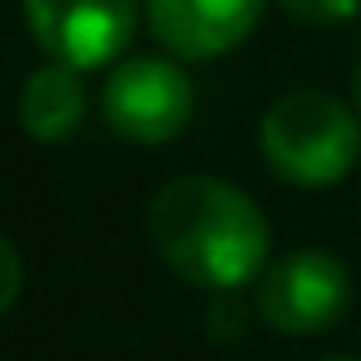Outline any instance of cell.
I'll use <instances>...</instances> for the list:
<instances>
[{
  "instance_id": "obj_1",
  "label": "cell",
  "mask_w": 361,
  "mask_h": 361,
  "mask_svg": "<svg viewBox=\"0 0 361 361\" xmlns=\"http://www.w3.org/2000/svg\"><path fill=\"white\" fill-rule=\"evenodd\" d=\"M149 241L190 287L236 292L264 274L269 218L241 185L218 176H176L149 200Z\"/></svg>"
},
{
  "instance_id": "obj_2",
  "label": "cell",
  "mask_w": 361,
  "mask_h": 361,
  "mask_svg": "<svg viewBox=\"0 0 361 361\" xmlns=\"http://www.w3.org/2000/svg\"><path fill=\"white\" fill-rule=\"evenodd\" d=\"M264 162L292 185H338L361 158V116L319 88L283 93L259 121Z\"/></svg>"
},
{
  "instance_id": "obj_3",
  "label": "cell",
  "mask_w": 361,
  "mask_h": 361,
  "mask_svg": "<svg viewBox=\"0 0 361 361\" xmlns=\"http://www.w3.org/2000/svg\"><path fill=\"white\" fill-rule=\"evenodd\" d=\"M255 310L269 329L292 338L324 334L352 310V274L329 250H292L259 274Z\"/></svg>"
},
{
  "instance_id": "obj_4",
  "label": "cell",
  "mask_w": 361,
  "mask_h": 361,
  "mask_svg": "<svg viewBox=\"0 0 361 361\" xmlns=\"http://www.w3.org/2000/svg\"><path fill=\"white\" fill-rule=\"evenodd\" d=\"M102 116L135 144H167L195 116V88L167 56H130L102 88Z\"/></svg>"
},
{
  "instance_id": "obj_5",
  "label": "cell",
  "mask_w": 361,
  "mask_h": 361,
  "mask_svg": "<svg viewBox=\"0 0 361 361\" xmlns=\"http://www.w3.org/2000/svg\"><path fill=\"white\" fill-rule=\"evenodd\" d=\"M23 19L56 65L97 70L130 47L139 0H23Z\"/></svg>"
},
{
  "instance_id": "obj_6",
  "label": "cell",
  "mask_w": 361,
  "mask_h": 361,
  "mask_svg": "<svg viewBox=\"0 0 361 361\" xmlns=\"http://www.w3.org/2000/svg\"><path fill=\"white\" fill-rule=\"evenodd\" d=\"M144 10L162 47L185 61H213L255 32L264 0H144Z\"/></svg>"
},
{
  "instance_id": "obj_7",
  "label": "cell",
  "mask_w": 361,
  "mask_h": 361,
  "mask_svg": "<svg viewBox=\"0 0 361 361\" xmlns=\"http://www.w3.org/2000/svg\"><path fill=\"white\" fill-rule=\"evenodd\" d=\"M84 79L79 70L70 65H42V70H32L28 84L19 93V121L32 139H42V144H61L70 139L79 126H84Z\"/></svg>"
},
{
  "instance_id": "obj_8",
  "label": "cell",
  "mask_w": 361,
  "mask_h": 361,
  "mask_svg": "<svg viewBox=\"0 0 361 361\" xmlns=\"http://www.w3.org/2000/svg\"><path fill=\"white\" fill-rule=\"evenodd\" d=\"M287 19L310 23V28H329V23H348L361 10V0H278Z\"/></svg>"
},
{
  "instance_id": "obj_9",
  "label": "cell",
  "mask_w": 361,
  "mask_h": 361,
  "mask_svg": "<svg viewBox=\"0 0 361 361\" xmlns=\"http://www.w3.org/2000/svg\"><path fill=\"white\" fill-rule=\"evenodd\" d=\"M19 292H23V259L14 250V241L0 232V315L19 301Z\"/></svg>"
},
{
  "instance_id": "obj_10",
  "label": "cell",
  "mask_w": 361,
  "mask_h": 361,
  "mask_svg": "<svg viewBox=\"0 0 361 361\" xmlns=\"http://www.w3.org/2000/svg\"><path fill=\"white\" fill-rule=\"evenodd\" d=\"M352 111L361 116V61H357V70H352Z\"/></svg>"
},
{
  "instance_id": "obj_11",
  "label": "cell",
  "mask_w": 361,
  "mask_h": 361,
  "mask_svg": "<svg viewBox=\"0 0 361 361\" xmlns=\"http://www.w3.org/2000/svg\"><path fill=\"white\" fill-rule=\"evenodd\" d=\"M329 361H361V357H329Z\"/></svg>"
}]
</instances>
